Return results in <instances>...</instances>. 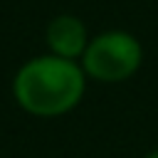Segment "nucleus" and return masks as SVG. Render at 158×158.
Instances as JSON below:
<instances>
[{
	"mask_svg": "<svg viewBox=\"0 0 158 158\" xmlns=\"http://www.w3.org/2000/svg\"><path fill=\"white\" fill-rule=\"evenodd\" d=\"M89 40H91V35H89L86 22L79 15H72V12L54 15L44 27V47H47V52L54 54V57H62V59L79 62L84 49H86V44H89Z\"/></svg>",
	"mask_w": 158,
	"mask_h": 158,
	"instance_id": "obj_3",
	"label": "nucleus"
},
{
	"mask_svg": "<svg viewBox=\"0 0 158 158\" xmlns=\"http://www.w3.org/2000/svg\"><path fill=\"white\" fill-rule=\"evenodd\" d=\"M86 86L89 79L79 62L49 52L25 59L10 84L15 104L35 118H59L74 111L84 99Z\"/></svg>",
	"mask_w": 158,
	"mask_h": 158,
	"instance_id": "obj_1",
	"label": "nucleus"
},
{
	"mask_svg": "<svg viewBox=\"0 0 158 158\" xmlns=\"http://www.w3.org/2000/svg\"><path fill=\"white\" fill-rule=\"evenodd\" d=\"M79 64L89 81L123 84L141 69L143 44L128 30H104L91 35Z\"/></svg>",
	"mask_w": 158,
	"mask_h": 158,
	"instance_id": "obj_2",
	"label": "nucleus"
},
{
	"mask_svg": "<svg viewBox=\"0 0 158 158\" xmlns=\"http://www.w3.org/2000/svg\"><path fill=\"white\" fill-rule=\"evenodd\" d=\"M143 158H158V148H153V151H148Z\"/></svg>",
	"mask_w": 158,
	"mask_h": 158,
	"instance_id": "obj_4",
	"label": "nucleus"
}]
</instances>
